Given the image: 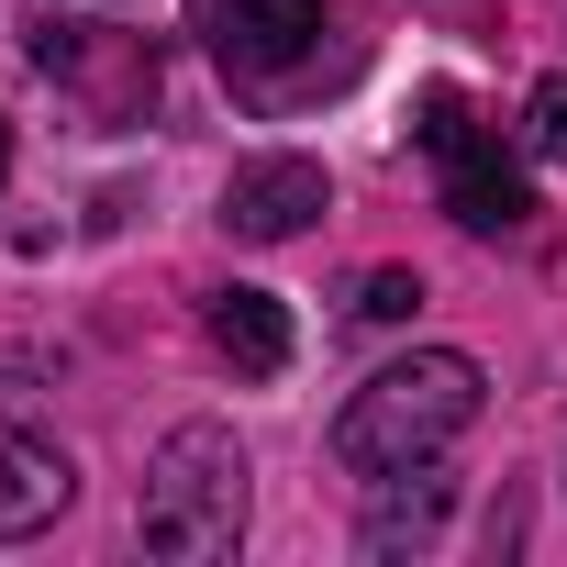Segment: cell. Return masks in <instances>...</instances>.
<instances>
[{"label": "cell", "instance_id": "6da1fadb", "mask_svg": "<svg viewBox=\"0 0 567 567\" xmlns=\"http://www.w3.org/2000/svg\"><path fill=\"white\" fill-rule=\"evenodd\" d=\"M478 401H489L478 357H456V346L390 357V368H379V379L334 412V467H346V478H401V467H434V456L478 423Z\"/></svg>", "mask_w": 567, "mask_h": 567}, {"label": "cell", "instance_id": "7a4b0ae2", "mask_svg": "<svg viewBox=\"0 0 567 567\" xmlns=\"http://www.w3.org/2000/svg\"><path fill=\"white\" fill-rule=\"evenodd\" d=\"M134 534L145 556L167 567H223L245 545V445L223 423H178L145 467V501H134Z\"/></svg>", "mask_w": 567, "mask_h": 567}, {"label": "cell", "instance_id": "3957f363", "mask_svg": "<svg viewBox=\"0 0 567 567\" xmlns=\"http://www.w3.org/2000/svg\"><path fill=\"white\" fill-rule=\"evenodd\" d=\"M412 134L434 145V167H445V212H456L467 234H523V223H534L523 167L478 134V112H467L456 90H423V123H412Z\"/></svg>", "mask_w": 567, "mask_h": 567}, {"label": "cell", "instance_id": "277c9868", "mask_svg": "<svg viewBox=\"0 0 567 567\" xmlns=\"http://www.w3.org/2000/svg\"><path fill=\"white\" fill-rule=\"evenodd\" d=\"M200 45L245 90H278V79L323 45V0H200Z\"/></svg>", "mask_w": 567, "mask_h": 567}, {"label": "cell", "instance_id": "5b68a950", "mask_svg": "<svg viewBox=\"0 0 567 567\" xmlns=\"http://www.w3.org/2000/svg\"><path fill=\"white\" fill-rule=\"evenodd\" d=\"M334 212V178L312 167V156H256V167H234V189H223V223L245 234V245H290V234H312Z\"/></svg>", "mask_w": 567, "mask_h": 567}, {"label": "cell", "instance_id": "8992f818", "mask_svg": "<svg viewBox=\"0 0 567 567\" xmlns=\"http://www.w3.org/2000/svg\"><path fill=\"white\" fill-rule=\"evenodd\" d=\"M79 501V467L45 445V434H23V423H0V545H23V534H45L56 512Z\"/></svg>", "mask_w": 567, "mask_h": 567}, {"label": "cell", "instance_id": "52a82bcc", "mask_svg": "<svg viewBox=\"0 0 567 567\" xmlns=\"http://www.w3.org/2000/svg\"><path fill=\"white\" fill-rule=\"evenodd\" d=\"M200 334H212V357L234 379H278V368H290V312H278V290H212Z\"/></svg>", "mask_w": 567, "mask_h": 567}, {"label": "cell", "instance_id": "ba28073f", "mask_svg": "<svg viewBox=\"0 0 567 567\" xmlns=\"http://www.w3.org/2000/svg\"><path fill=\"white\" fill-rule=\"evenodd\" d=\"M434 523H445V478H434V467H401V478H379V512H368V556L434 545Z\"/></svg>", "mask_w": 567, "mask_h": 567}, {"label": "cell", "instance_id": "9c48e42d", "mask_svg": "<svg viewBox=\"0 0 567 567\" xmlns=\"http://www.w3.org/2000/svg\"><path fill=\"white\" fill-rule=\"evenodd\" d=\"M423 312V278L412 267H368L357 278V323H412Z\"/></svg>", "mask_w": 567, "mask_h": 567}, {"label": "cell", "instance_id": "30bf717a", "mask_svg": "<svg viewBox=\"0 0 567 567\" xmlns=\"http://www.w3.org/2000/svg\"><path fill=\"white\" fill-rule=\"evenodd\" d=\"M523 156H567V79H534V101H523Z\"/></svg>", "mask_w": 567, "mask_h": 567}, {"label": "cell", "instance_id": "8fae6325", "mask_svg": "<svg viewBox=\"0 0 567 567\" xmlns=\"http://www.w3.org/2000/svg\"><path fill=\"white\" fill-rule=\"evenodd\" d=\"M0 178H12V123H0Z\"/></svg>", "mask_w": 567, "mask_h": 567}]
</instances>
